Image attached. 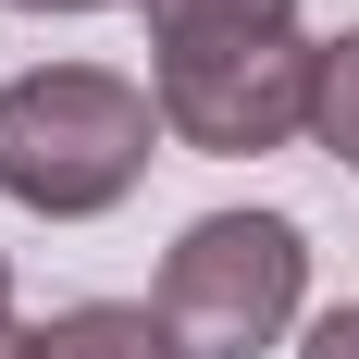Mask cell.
<instances>
[{
	"instance_id": "obj_2",
	"label": "cell",
	"mask_w": 359,
	"mask_h": 359,
	"mask_svg": "<svg viewBox=\"0 0 359 359\" xmlns=\"http://www.w3.org/2000/svg\"><path fill=\"white\" fill-rule=\"evenodd\" d=\"M297 297H310V236H297L285 211H198L161 248V334H174L186 359H260L285 347Z\"/></svg>"
},
{
	"instance_id": "obj_6",
	"label": "cell",
	"mask_w": 359,
	"mask_h": 359,
	"mask_svg": "<svg viewBox=\"0 0 359 359\" xmlns=\"http://www.w3.org/2000/svg\"><path fill=\"white\" fill-rule=\"evenodd\" d=\"M310 137H323L334 161L359 174V25H347V37L323 50V100H310Z\"/></svg>"
},
{
	"instance_id": "obj_3",
	"label": "cell",
	"mask_w": 359,
	"mask_h": 359,
	"mask_svg": "<svg viewBox=\"0 0 359 359\" xmlns=\"http://www.w3.org/2000/svg\"><path fill=\"white\" fill-rule=\"evenodd\" d=\"M161 100V137L198 149V161H248V149L310 137V100H323V50L310 37H236V50H186V62L149 74Z\"/></svg>"
},
{
	"instance_id": "obj_7",
	"label": "cell",
	"mask_w": 359,
	"mask_h": 359,
	"mask_svg": "<svg viewBox=\"0 0 359 359\" xmlns=\"http://www.w3.org/2000/svg\"><path fill=\"white\" fill-rule=\"evenodd\" d=\"M297 359H359V297H347V310H323V323H310V347H297Z\"/></svg>"
},
{
	"instance_id": "obj_5",
	"label": "cell",
	"mask_w": 359,
	"mask_h": 359,
	"mask_svg": "<svg viewBox=\"0 0 359 359\" xmlns=\"http://www.w3.org/2000/svg\"><path fill=\"white\" fill-rule=\"evenodd\" d=\"M37 359H186V347L161 334V310H137V297H87V310H50V323H37Z\"/></svg>"
},
{
	"instance_id": "obj_1",
	"label": "cell",
	"mask_w": 359,
	"mask_h": 359,
	"mask_svg": "<svg viewBox=\"0 0 359 359\" xmlns=\"http://www.w3.org/2000/svg\"><path fill=\"white\" fill-rule=\"evenodd\" d=\"M149 137H161V100L111 62H37L0 87V198L50 223H87L111 198H137Z\"/></svg>"
},
{
	"instance_id": "obj_10",
	"label": "cell",
	"mask_w": 359,
	"mask_h": 359,
	"mask_svg": "<svg viewBox=\"0 0 359 359\" xmlns=\"http://www.w3.org/2000/svg\"><path fill=\"white\" fill-rule=\"evenodd\" d=\"M0 334H13V260H0Z\"/></svg>"
},
{
	"instance_id": "obj_8",
	"label": "cell",
	"mask_w": 359,
	"mask_h": 359,
	"mask_svg": "<svg viewBox=\"0 0 359 359\" xmlns=\"http://www.w3.org/2000/svg\"><path fill=\"white\" fill-rule=\"evenodd\" d=\"M13 13H111V0H13Z\"/></svg>"
},
{
	"instance_id": "obj_4",
	"label": "cell",
	"mask_w": 359,
	"mask_h": 359,
	"mask_svg": "<svg viewBox=\"0 0 359 359\" xmlns=\"http://www.w3.org/2000/svg\"><path fill=\"white\" fill-rule=\"evenodd\" d=\"M149 50L186 62V50H236V37H297V0H137Z\"/></svg>"
},
{
	"instance_id": "obj_9",
	"label": "cell",
	"mask_w": 359,
	"mask_h": 359,
	"mask_svg": "<svg viewBox=\"0 0 359 359\" xmlns=\"http://www.w3.org/2000/svg\"><path fill=\"white\" fill-rule=\"evenodd\" d=\"M0 359H37V334H25V323H13V334H0Z\"/></svg>"
}]
</instances>
